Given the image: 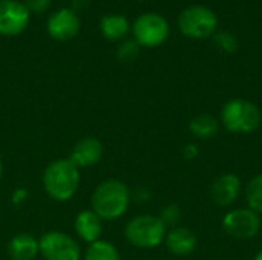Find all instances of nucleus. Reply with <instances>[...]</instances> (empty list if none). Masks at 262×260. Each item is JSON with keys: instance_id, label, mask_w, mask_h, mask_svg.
<instances>
[{"instance_id": "f257e3e1", "label": "nucleus", "mask_w": 262, "mask_h": 260, "mask_svg": "<svg viewBox=\"0 0 262 260\" xmlns=\"http://www.w3.org/2000/svg\"><path fill=\"white\" fill-rule=\"evenodd\" d=\"M132 201L129 187L120 179L100 182L91 196V210L101 221H117L126 215Z\"/></svg>"}, {"instance_id": "f03ea898", "label": "nucleus", "mask_w": 262, "mask_h": 260, "mask_svg": "<svg viewBox=\"0 0 262 260\" xmlns=\"http://www.w3.org/2000/svg\"><path fill=\"white\" fill-rule=\"evenodd\" d=\"M80 179V169L69 158L52 161L41 176L45 193L57 202L71 201L78 192Z\"/></svg>"}, {"instance_id": "7ed1b4c3", "label": "nucleus", "mask_w": 262, "mask_h": 260, "mask_svg": "<svg viewBox=\"0 0 262 260\" xmlns=\"http://www.w3.org/2000/svg\"><path fill=\"white\" fill-rule=\"evenodd\" d=\"M261 123L259 107L246 98H233L221 109L220 124L230 133H253L259 129Z\"/></svg>"}, {"instance_id": "20e7f679", "label": "nucleus", "mask_w": 262, "mask_h": 260, "mask_svg": "<svg viewBox=\"0 0 262 260\" xmlns=\"http://www.w3.org/2000/svg\"><path fill=\"white\" fill-rule=\"evenodd\" d=\"M167 234V227L158 216L138 215L132 218L124 227L127 242L141 250H154L160 247Z\"/></svg>"}, {"instance_id": "39448f33", "label": "nucleus", "mask_w": 262, "mask_h": 260, "mask_svg": "<svg viewBox=\"0 0 262 260\" xmlns=\"http://www.w3.org/2000/svg\"><path fill=\"white\" fill-rule=\"evenodd\" d=\"M178 29L193 40L210 38L218 31V15L207 6L192 5L178 15Z\"/></svg>"}, {"instance_id": "423d86ee", "label": "nucleus", "mask_w": 262, "mask_h": 260, "mask_svg": "<svg viewBox=\"0 0 262 260\" xmlns=\"http://www.w3.org/2000/svg\"><path fill=\"white\" fill-rule=\"evenodd\" d=\"M40 256L45 260H81L83 251L80 244L68 233L46 231L38 239Z\"/></svg>"}, {"instance_id": "0eeeda50", "label": "nucleus", "mask_w": 262, "mask_h": 260, "mask_svg": "<svg viewBox=\"0 0 262 260\" xmlns=\"http://www.w3.org/2000/svg\"><path fill=\"white\" fill-rule=\"evenodd\" d=\"M132 32L134 40L141 48H157L169 38L170 26L163 15L157 12H144L134 21Z\"/></svg>"}, {"instance_id": "6e6552de", "label": "nucleus", "mask_w": 262, "mask_h": 260, "mask_svg": "<svg viewBox=\"0 0 262 260\" xmlns=\"http://www.w3.org/2000/svg\"><path fill=\"white\" fill-rule=\"evenodd\" d=\"M224 231L239 241H249L258 236L261 230V216L250 208H235L223 218Z\"/></svg>"}, {"instance_id": "1a4fd4ad", "label": "nucleus", "mask_w": 262, "mask_h": 260, "mask_svg": "<svg viewBox=\"0 0 262 260\" xmlns=\"http://www.w3.org/2000/svg\"><path fill=\"white\" fill-rule=\"evenodd\" d=\"M31 12L18 0H0V35H20L29 25Z\"/></svg>"}, {"instance_id": "9d476101", "label": "nucleus", "mask_w": 262, "mask_h": 260, "mask_svg": "<svg viewBox=\"0 0 262 260\" xmlns=\"http://www.w3.org/2000/svg\"><path fill=\"white\" fill-rule=\"evenodd\" d=\"M46 29L48 34L58 41H68L71 38H74L78 31H80V18L77 15V12L74 9L69 8H63L55 11L48 23H46Z\"/></svg>"}, {"instance_id": "9b49d317", "label": "nucleus", "mask_w": 262, "mask_h": 260, "mask_svg": "<svg viewBox=\"0 0 262 260\" xmlns=\"http://www.w3.org/2000/svg\"><path fill=\"white\" fill-rule=\"evenodd\" d=\"M243 192V182L235 173H224L218 176L210 187V199L218 207L233 205Z\"/></svg>"}, {"instance_id": "f8f14e48", "label": "nucleus", "mask_w": 262, "mask_h": 260, "mask_svg": "<svg viewBox=\"0 0 262 260\" xmlns=\"http://www.w3.org/2000/svg\"><path fill=\"white\" fill-rule=\"evenodd\" d=\"M103 153H104V149L100 139L94 136H84L75 143V146L71 150L69 159L78 169H89V167L97 166L101 161Z\"/></svg>"}, {"instance_id": "ddd939ff", "label": "nucleus", "mask_w": 262, "mask_h": 260, "mask_svg": "<svg viewBox=\"0 0 262 260\" xmlns=\"http://www.w3.org/2000/svg\"><path fill=\"white\" fill-rule=\"evenodd\" d=\"M164 244L170 254L177 257H187L196 250L198 239H196V234L190 228L178 225L167 231Z\"/></svg>"}, {"instance_id": "4468645a", "label": "nucleus", "mask_w": 262, "mask_h": 260, "mask_svg": "<svg viewBox=\"0 0 262 260\" xmlns=\"http://www.w3.org/2000/svg\"><path fill=\"white\" fill-rule=\"evenodd\" d=\"M74 230L83 242L91 245L100 241L103 231V221L92 210H83L74 219Z\"/></svg>"}, {"instance_id": "2eb2a0df", "label": "nucleus", "mask_w": 262, "mask_h": 260, "mask_svg": "<svg viewBox=\"0 0 262 260\" xmlns=\"http://www.w3.org/2000/svg\"><path fill=\"white\" fill-rule=\"evenodd\" d=\"M8 254L12 260H34L40 254L38 239L29 233H18L9 241Z\"/></svg>"}, {"instance_id": "dca6fc26", "label": "nucleus", "mask_w": 262, "mask_h": 260, "mask_svg": "<svg viewBox=\"0 0 262 260\" xmlns=\"http://www.w3.org/2000/svg\"><path fill=\"white\" fill-rule=\"evenodd\" d=\"M100 31L104 38L118 41L129 34L130 25L129 20L121 14H107L100 20Z\"/></svg>"}, {"instance_id": "f3484780", "label": "nucleus", "mask_w": 262, "mask_h": 260, "mask_svg": "<svg viewBox=\"0 0 262 260\" xmlns=\"http://www.w3.org/2000/svg\"><path fill=\"white\" fill-rule=\"evenodd\" d=\"M220 120H216L213 115H209V113H201V115H196L190 124H189V130L190 133L198 138V139H203V141H207V139H212L218 130H220Z\"/></svg>"}, {"instance_id": "a211bd4d", "label": "nucleus", "mask_w": 262, "mask_h": 260, "mask_svg": "<svg viewBox=\"0 0 262 260\" xmlns=\"http://www.w3.org/2000/svg\"><path fill=\"white\" fill-rule=\"evenodd\" d=\"M83 260H121V256L112 242L100 239L86 248Z\"/></svg>"}, {"instance_id": "6ab92c4d", "label": "nucleus", "mask_w": 262, "mask_h": 260, "mask_svg": "<svg viewBox=\"0 0 262 260\" xmlns=\"http://www.w3.org/2000/svg\"><path fill=\"white\" fill-rule=\"evenodd\" d=\"M246 195V202H247V208H250L252 211H255L256 215H262V173L253 176L249 184L246 185L244 190Z\"/></svg>"}, {"instance_id": "aec40b11", "label": "nucleus", "mask_w": 262, "mask_h": 260, "mask_svg": "<svg viewBox=\"0 0 262 260\" xmlns=\"http://www.w3.org/2000/svg\"><path fill=\"white\" fill-rule=\"evenodd\" d=\"M213 41L216 48H220L226 54H233L239 48V41L236 35L229 31H216V34L213 35Z\"/></svg>"}, {"instance_id": "412c9836", "label": "nucleus", "mask_w": 262, "mask_h": 260, "mask_svg": "<svg viewBox=\"0 0 262 260\" xmlns=\"http://www.w3.org/2000/svg\"><path fill=\"white\" fill-rule=\"evenodd\" d=\"M140 48L141 46L134 38L132 40H124L123 43L118 44L117 57L123 63H130V61L137 60V57L140 55Z\"/></svg>"}, {"instance_id": "4be33fe9", "label": "nucleus", "mask_w": 262, "mask_h": 260, "mask_svg": "<svg viewBox=\"0 0 262 260\" xmlns=\"http://www.w3.org/2000/svg\"><path fill=\"white\" fill-rule=\"evenodd\" d=\"M158 218L163 221V224L166 227H172L173 228V227H178V224H180V221L183 218V211H181V208L177 204H170V205H166L161 210Z\"/></svg>"}, {"instance_id": "5701e85b", "label": "nucleus", "mask_w": 262, "mask_h": 260, "mask_svg": "<svg viewBox=\"0 0 262 260\" xmlns=\"http://www.w3.org/2000/svg\"><path fill=\"white\" fill-rule=\"evenodd\" d=\"M26 8L29 9V12H35V14H41L45 12L49 5H51V0H26Z\"/></svg>"}, {"instance_id": "b1692460", "label": "nucleus", "mask_w": 262, "mask_h": 260, "mask_svg": "<svg viewBox=\"0 0 262 260\" xmlns=\"http://www.w3.org/2000/svg\"><path fill=\"white\" fill-rule=\"evenodd\" d=\"M183 156H184V159H187V161L196 159V158L200 156V147H198L196 144H193V143L186 144L184 149H183Z\"/></svg>"}, {"instance_id": "393cba45", "label": "nucleus", "mask_w": 262, "mask_h": 260, "mask_svg": "<svg viewBox=\"0 0 262 260\" xmlns=\"http://www.w3.org/2000/svg\"><path fill=\"white\" fill-rule=\"evenodd\" d=\"M26 196H28V192L25 190V188H17L14 193H12V202L15 204V205H18V204H21V202H25V199H26Z\"/></svg>"}, {"instance_id": "a878e982", "label": "nucleus", "mask_w": 262, "mask_h": 260, "mask_svg": "<svg viewBox=\"0 0 262 260\" xmlns=\"http://www.w3.org/2000/svg\"><path fill=\"white\" fill-rule=\"evenodd\" d=\"M135 196H137V201H140V202H147V201L150 199V193H149V190H146V188L138 190V192L135 193Z\"/></svg>"}, {"instance_id": "bb28decb", "label": "nucleus", "mask_w": 262, "mask_h": 260, "mask_svg": "<svg viewBox=\"0 0 262 260\" xmlns=\"http://www.w3.org/2000/svg\"><path fill=\"white\" fill-rule=\"evenodd\" d=\"M71 2H72V8H75V9H84V8L89 6V2L91 0H71Z\"/></svg>"}, {"instance_id": "cd10ccee", "label": "nucleus", "mask_w": 262, "mask_h": 260, "mask_svg": "<svg viewBox=\"0 0 262 260\" xmlns=\"http://www.w3.org/2000/svg\"><path fill=\"white\" fill-rule=\"evenodd\" d=\"M253 260H262V250L261 251H258V253H256V256H255V259Z\"/></svg>"}, {"instance_id": "c85d7f7f", "label": "nucleus", "mask_w": 262, "mask_h": 260, "mask_svg": "<svg viewBox=\"0 0 262 260\" xmlns=\"http://www.w3.org/2000/svg\"><path fill=\"white\" fill-rule=\"evenodd\" d=\"M3 176V162H2V158H0V179Z\"/></svg>"}, {"instance_id": "c756f323", "label": "nucleus", "mask_w": 262, "mask_h": 260, "mask_svg": "<svg viewBox=\"0 0 262 260\" xmlns=\"http://www.w3.org/2000/svg\"><path fill=\"white\" fill-rule=\"evenodd\" d=\"M141 2H147V0H141Z\"/></svg>"}]
</instances>
